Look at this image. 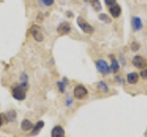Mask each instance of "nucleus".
<instances>
[{
    "instance_id": "27",
    "label": "nucleus",
    "mask_w": 147,
    "mask_h": 137,
    "mask_svg": "<svg viewBox=\"0 0 147 137\" xmlns=\"http://www.w3.org/2000/svg\"><path fill=\"white\" fill-rule=\"evenodd\" d=\"M73 103V99L71 98H67L66 100H65V105L66 106H70V105H72Z\"/></svg>"
},
{
    "instance_id": "9",
    "label": "nucleus",
    "mask_w": 147,
    "mask_h": 137,
    "mask_svg": "<svg viewBox=\"0 0 147 137\" xmlns=\"http://www.w3.org/2000/svg\"><path fill=\"white\" fill-rule=\"evenodd\" d=\"M131 26L134 31H139L142 29V22L139 17H133L131 19Z\"/></svg>"
},
{
    "instance_id": "8",
    "label": "nucleus",
    "mask_w": 147,
    "mask_h": 137,
    "mask_svg": "<svg viewBox=\"0 0 147 137\" xmlns=\"http://www.w3.org/2000/svg\"><path fill=\"white\" fill-rule=\"evenodd\" d=\"M51 137H65V131L61 125H56L52 129Z\"/></svg>"
},
{
    "instance_id": "24",
    "label": "nucleus",
    "mask_w": 147,
    "mask_h": 137,
    "mask_svg": "<svg viewBox=\"0 0 147 137\" xmlns=\"http://www.w3.org/2000/svg\"><path fill=\"white\" fill-rule=\"evenodd\" d=\"M41 2H42L43 5L47 6V7H50V6H52L53 4L54 3V0H41Z\"/></svg>"
},
{
    "instance_id": "23",
    "label": "nucleus",
    "mask_w": 147,
    "mask_h": 137,
    "mask_svg": "<svg viewBox=\"0 0 147 137\" xmlns=\"http://www.w3.org/2000/svg\"><path fill=\"white\" fill-rule=\"evenodd\" d=\"M105 4L107 5L108 7H112L113 5H115L116 4V0H104Z\"/></svg>"
},
{
    "instance_id": "14",
    "label": "nucleus",
    "mask_w": 147,
    "mask_h": 137,
    "mask_svg": "<svg viewBox=\"0 0 147 137\" xmlns=\"http://www.w3.org/2000/svg\"><path fill=\"white\" fill-rule=\"evenodd\" d=\"M44 127V121H39L38 122L36 123V124L34 125V127H33V129H32L31 131V134H33V135H35V134H37L38 132H40V131L42 129V128Z\"/></svg>"
},
{
    "instance_id": "21",
    "label": "nucleus",
    "mask_w": 147,
    "mask_h": 137,
    "mask_svg": "<svg viewBox=\"0 0 147 137\" xmlns=\"http://www.w3.org/2000/svg\"><path fill=\"white\" fill-rule=\"evenodd\" d=\"M7 117H6V114L4 113H0V128H1L5 123H7Z\"/></svg>"
},
{
    "instance_id": "25",
    "label": "nucleus",
    "mask_w": 147,
    "mask_h": 137,
    "mask_svg": "<svg viewBox=\"0 0 147 137\" xmlns=\"http://www.w3.org/2000/svg\"><path fill=\"white\" fill-rule=\"evenodd\" d=\"M20 81H21V83H28V76L25 74V73H22L21 74Z\"/></svg>"
},
{
    "instance_id": "16",
    "label": "nucleus",
    "mask_w": 147,
    "mask_h": 137,
    "mask_svg": "<svg viewBox=\"0 0 147 137\" xmlns=\"http://www.w3.org/2000/svg\"><path fill=\"white\" fill-rule=\"evenodd\" d=\"M96 88H98V90H100V91H102V92H104V93H107V92H109V86L107 85V83H106L105 81H103V80H100L98 84H96Z\"/></svg>"
},
{
    "instance_id": "17",
    "label": "nucleus",
    "mask_w": 147,
    "mask_h": 137,
    "mask_svg": "<svg viewBox=\"0 0 147 137\" xmlns=\"http://www.w3.org/2000/svg\"><path fill=\"white\" fill-rule=\"evenodd\" d=\"M110 69H111V72H113L114 74L118 73V71L119 70V62L115 58H112L111 59V65H110Z\"/></svg>"
},
{
    "instance_id": "2",
    "label": "nucleus",
    "mask_w": 147,
    "mask_h": 137,
    "mask_svg": "<svg viewBox=\"0 0 147 137\" xmlns=\"http://www.w3.org/2000/svg\"><path fill=\"white\" fill-rule=\"evenodd\" d=\"M76 22H77L78 27L82 30L83 32H85L86 34H92L94 32V27L91 26L84 18L79 16L76 19Z\"/></svg>"
},
{
    "instance_id": "29",
    "label": "nucleus",
    "mask_w": 147,
    "mask_h": 137,
    "mask_svg": "<svg viewBox=\"0 0 147 137\" xmlns=\"http://www.w3.org/2000/svg\"><path fill=\"white\" fill-rule=\"evenodd\" d=\"M85 1H87V0H85Z\"/></svg>"
},
{
    "instance_id": "11",
    "label": "nucleus",
    "mask_w": 147,
    "mask_h": 137,
    "mask_svg": "<svg viewBox=\"0 0 147 137\" xmlns=\"http://www.w3.org/2000/svg\"><path fill=\"white\" fill-rule=\"evenodd\" d=\"M33 127H34V125L32 124V122L28 120V119L22 120V121L20 123V128L23 132H30L33 129Z\"/></svg>"
},
{
    "instance_id": "10",
    "label": "nucleus",
    "mask_w": 147,
    "mask_h": 137,
    "mask_svg": "<svg viewBox=\"0 0 147 137\" xmlns=\"http://www.w3.org/2000/svg\"><path fill=\"white\" fill-rule=\"evenodd\" d=\"M109 13L110 15H111L113 18H115V19H117V18H119V16H121V7L119 5H118V4H115V5H113L112 7H109Z\"/></svg>"
},
{
    "instance_id": "20",
    "label": "nucleus",
    "mask_w": 147,
    "mask_h": 137,
    "mask_svg": "<svg viewBox=\"0 0 147 137\" xmlns=\"http://www.w3.org/2000/svg\"><path fill=\"white\" fill-rule=\"evenodd\" d=\"M141 48V45L138 43L137 42H132L131 43V50L132 52H137V51H139Z\"/></svg>"
},
{
    "instance_id": "15",
    "label": "nucleus",
    "mask_w": 147,
    "mask_h": 137,
    "mask_svg": "<svg viewBox=\"0 0 147 137\" xmlns=\"http://www.w3.org/2000/svg\"><path fill=\"white\" fill-rule=\"evenodd\" d=\"M6 117L7 122H13L17 119V112L14 109H10L6 113Z\"/></svg>"
},
{
    "instance_id": "6",
    "label": "nucleus",
    "mask_w": 147,
    "mask_h": 137,
    "mask_svg": "<svg viewBox=\"0 0 147 137\" xmlns=\"http://www.w3.org/2000/svg\"><path fill=\"white\" fill-rule=\"evenodd\" d=\"M132 65L139 69H144L147 67V60L142 55H136L132 59Z\"/></svg>"
},
{
    "instance_id": "13",
    "label": "nucleus",
    "mask_w": 147,
    "mask_h": 137,
    "mask_svg": "<svg viewBox=\"0 0 147 137\" xmlns=\"http://www.w3.org/2000/svg\"><path fill=\"white\" fill-rule=\"evenodd\" d=\"M68 85V81H67V78L66 77H63V79L62 81H58L57 82V88H58V90L60 91L61 93H63L64 91H65V88H66V86Z\"/></svg>"
},
{
    "instance_id": "18",
    "label": "nucleus",
    "mask_w": 147,
    "mask_h": 137,
    "mask_svg": "<svg viewBox=\"0 0 147 137\" xmlns=\"http://www.w3.org/2000/svg\"><path fill=\"white\" fill-rule=\"evenodd\" d=\"M98 19L105 22V23H111V19L107 15V14H104V13H101V14L98 15Z\"/></svg>"
},
{
    "instance_id": "5",
    "label": "nucleus",
    "mask_w": 147,
    "mask_h": 137,
    "mask_svg": "<svg viewBox=\"0 0 147 137\" xmlns=\"http://www.w3.org/2000/svg\"><path fill=\"white\" fill-rule=\"evenodd\" d=\"M30 33L32 35L33 39L38 43H41L43 40L44 37H43V33L41 31V29L39 25H32L31 28H30Z\"/></svg>"
},
{
    "instance_id": "1",
    "label": "nucleus",
    "mask_w": 147,
    "mask_h": 137,
    "mask_svg": "<svg viewBox=\"0 0 147 137\" xmlns=\"http://www.w3.org/2000/svg\"><path fill=\"white\" fill-rule=\"evenodd\" d=\"M28 88V83H20L12 88V96L17 100H24L26 99V91Z\"/></svg>"
},
{
    "instance_id": "19",
    "label": "nucleus",
    "mask_w": 147,
    "mask_h": 137,
    "mask_svg": "<svg viewBox=\"0 0 147 137\" xmlns=\"http://www.w3.org/2000/svg\"><path fill=\"white\" fill-rule=\"evenodd\" d=\"M91 5L93 7V8L95 9V11H100L102 7H101V4L99 2V0H95V1L91 2Z\"/></svg>"
},
{
    "instance_id": "12",
    "label": "nucleus",
    "mask_w": 147,
    "mask_h": 137,
    "mask_svg": "<svg viewBox=\"0 0 147 137\" xmlns=\"http://www.w3.org/2000/svg\"><path fill=\"white\" fill-rule=\"evenodd\" d=\"M139 81V74H137L136 72L129 73L127 75V82L130 85H135L137 82Z\"/></svg>"
},
{
    "instance_id": "28",
    "label": "nucleus",
    "mask_w": 147,
    "mask_h": 137,
    "mask_svg": "<svg viewBox=\"0 0 147 137\" xmlns=\"http://www.w3.org/2000/svg\"><path fill=\"white\" fill-rule=\"evenodd\" d=\"M87 1H89V2H90V3H91V2H92V1H95V0H87Z\"/></svg>"
},
{
    "instance_id": "7",
    "label": "nucleus",
    "mask_w": 147,
    "mask_h": 137,
    "mask_svg": "<svg viewBox=\"0 0 147 137\" xmlns=\"http://www.w3.org/2000/svg\"><path fill=\"white\" fill-rule=\"evenodd\" d=\"M72 28H71V25L69 22L66 21H63L62 22L61 24H59V26L57 27V32L59 35H67L70 33Z\"/></svg>"
},
{
    "instance_id": "4",
    "label": "nucleus",
    "mask_w": 147,
    "mask_h": 137,
    "mask_svg": "<svg viewBox=\"0 0 147 137\" xmlns=\"http://www.w3.org/2000/svg\"><path fill=\"white\" fill-rule=\"evenodd\" d=\"M96 67L98 71L100 73L102 76H106L109 75L110 72H111V69H110V66L108 65V63L105 60H102V59H99L96 62Z\"/></svg>"
},
{
    "instance_id": "3",
    "label": "nucleus",
    "mask_w": 147,
    "mask_h": 137,
    "mask_svg": "<svg viewBox=\"0 0 147 137\" xmlns=\"http://www.w3.org/2000/svg\"><path fill=\"white\" fill-rule=\"evenodd\" d=\"M74 97L78 100H83L85 99L87 96H88V90L83 85H77L74 88Z\"/></svg>"
},
{
    "instance_id": "26",
    "label": "nucleus",
    "mask_w": 147,
    "mask_h": 137,
    "mask_svg": "<svg viewBox=\"0 0 147 137\" xmlns=\"http://www.w3.org/2000/svg\"><path fill=\"white\" fill-rule=\"evenodd\" d=\"M115 80H117V83L119 84H123L124 82H123V78H121V76H115Z\"/></svg>"
},
{
    "instance_id": "22",
    "label": "nucleus",
    "mask_w": 147,
    "mask_h": 137,
    "mask_svg": "<svg viewBox=\"0 0 147 137\" xmlns=\"http://www.w3.org/2000/svg\"><path fill=\"white\" fill-rule=\"evenodd\" d=\"M140 76L142 79H144V80H147V67L144 68V69H142L140 73Z\"/></svg>"
}]
</instances>
